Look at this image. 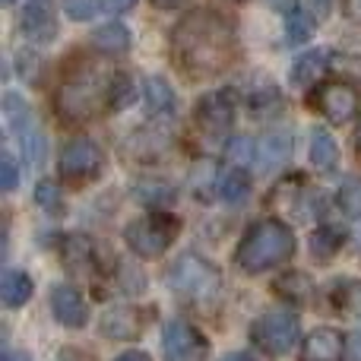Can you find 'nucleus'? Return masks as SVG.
Segmentation results:
<instances>
[{"label":"nucleus","mask_w":361,"mask_h":361,"mask_svg":"<svg viewBox=\"0 0 361 361\" xmlns=\"http://www.w3.org/2000/svg\"><path fill=\"white\" fill-rule=\"evenodd\" d=\"M171 57L190 80L216 76L235 61V32L219 13L193 10L171 32Z\"/></svg>","instance_id":"f257e3e1"},{"label":"nucleus","mask_w":361,"mask_h":361,"mask_svg":"<svg viewBox=\"0 0 361 361\" xmlns=\"http://www.w3.org/2000/svg\"><path fill=\"white\" fill-rule=\"evenodd\" d=\"M111 80L99 73L95 67L73 70L67 80L57 86L54 92V111L63 124H80V121H92L102 111V105H111Z\"/></svg>","instance_id":"f03ea898"},{"label":"nucleus","mask_w":361,"mask_h":361,"mask_svg":"<svg viewBox=\"0 0 361 361\" xmlns=\"http://www.w3.org/2000/svg\"><path fill=\"white\" fill-rule=\"evenodd\" d=\"M295 257V235L286 222L279 219H263V222L250 225L247 235L238 244L235 263L244 273H267Z\"/></svg>","instance_id":"7ed1b4c3"},{"label":"nucleus","mask_w":361,"mask_h":361,"mask_svg":"<svg viewBox=\"0 0 361 361\" xmlns=\"http://www.w3.org/2000/svg\"><path fill=\"white\" fill-rule=\"evenodd\" d=\"M169 288L184 301H209L222 288V276L200 254H180L169 267Z\"/></svg>","instance_id":"20e7f679"},{"label":"nucleus","mask_w":361,"mask_h":361,"mask_svg":"<svg viewBox=\"0 0 361 361\" xmlns=\"http://www.w3.org/2000/svg\"><path fill=\"white\" fill-rule=\"evenodd\" d=\"M178 235H180V219L171 216V212H152V216L137 219V222H130L124 228L127 247L137 257H143V260L162 257L175 244Z\"/></svg>","instance_id":"39448f33"},{"label":"nucleus","mask_w":361,"mask_h":361,"mask_svg":"<svg viewBox=\"0 0 361 361\" xmlns=\"http://www.w3.org/2000/svg\"><path fill=\"white\" fill-rule=\"evenodd\" d=\"M301 343V324L292 311H267L250 324V345L269 358H282Z\"/></svg>","instance_id":"423d86ee"},{"label":"nucleus","mask_w":361,"mask_h":361,"mask_svg":"<svg viewBox=\"0 0 361 361\" xmlns=\"http://www.w3.org/2000/svg\"><path fill=\"white\" fill-rule=\"evenodd\" d=\"M235 114H238V102H235V92L231 89H216V92L203 95L197 102V127L212 140H225V133L231 130L235 124Z\"/></svg>","instance_id":"0eeeda50"},{"label":"nucleus","mask_w":361,"mask_h":361,"mask_svg":"<svg viewBox=\"0 0 361 361\" xmlns=\"http://www.w3.org/2000/svg\"><path fill=\"white\" fill-rule=\"evenodd\" d=\"M102 162H105V156L92 140H70L57 156V171L70 184H86V180L99 178Z\"/></svg>","instance_id":"6e6552de"},{"label":"nucleus","mask_w":361,"mask_h":361,"mask_svg":"<svg viewBox=\"0 0 361 361\" xmlns=\"http://www.w3.org/2000/svg\"><path fill=\"white\" fill-rule=\"evenodd\" d=\"M4 118H6V127L16 133L25 159L38 162V159H42V149H44V140L35 127V114H32L29 102H25L19 92H6L4 95Z\"/></svg>","instance_id":"1a4fd4ad"},{"label":"nucleus","mask_w":361,"mask_h":361,"mask_svg":"<svg viewBox=\"0 0 361 361\" xmlns=\"http://www.w3.org/2000/svg\"><path fill=\"white\" fill-rule=\"evenodd\" d=\"M149 317H152L149 307L111 305L108 311H102L99 330H102V336L114 339V343H137V339L146 333V326H149Z\"/></svg>","instance_id":"9d476101"},{"label":"nucleus","mask_w":361,"mask_h":361,"mask_svg":"<svg viewBox=\"0 0 361 361\" xmlns=\"http://www.w3.org/2000/svg\"><path fill=\"white\" fill-rule=\"evenodd\" d=\"M162 349H165V361H206L209 339L187 320H169L162 333Z\"/></svg>","instance_id":"9b49d317"},{"label":"nucleus","mask_w":361,"mask_h":361,"mask_svg":"<svg viewBox=\"0 0 361 361\" xmlns=\"http://www.w3.org/2000/svg\"><path fill=\"white\" fill-rule=\"evenodd\" d=\"M317 111L324 118H330V124H349L355 118L358 108V92L343 80H330L324 86H317Z\"/></svg>","instance_id":"f8f14e48"},{"label":"nucleus","mask_w":361,"mask_h":361,"mask_svg":"<svg viewBox=\"0 0 361 361\" xmlns=\"http://www.w3.org/2000/svg\"><path fill=\"white\" fill-rule=\"evenodd\" d=\"M19 29L32 44H48L57 35V16L51 0H29L19 16Z\"/></svg>","instance_id":"ddd939ff"},{"label":"nucleus","mask_w":361,"mask_h":361,"mask_svg":"<svg viewBox=\"0 0 361 361\" xmlns=\"http://www.w3.org/2000/svg\"><path fill=\"white\" fill-rule=\"evenodd\" d=\"M345 349H349V339L343 333L333 330V326H317L305 336L301 361H343Z\"/></svg>","instance_id":"4468645a"},{"label":"nucleus","mask_w":361,"mask_h":361,"mask_svg":"<svg viewBox=\"0 0 361 361\" xmlns=\"http://www.w3.org/2000/svg\"><path fill=\"white\" fill-rule=\"evenodd\" d=\"M51 311L54 320L67 330H82L89 320V305L73 286H54L51 288Z\"/></svg>","instance_id":"2eb2a0df"},{"label":"nucleus","mask_w":361,"mask_h":361,"mask_svg":"<svg viewBox=\"0 0 361 361\" xmlns=\"http://www.w3.org/2000/svg\"><path fill=\"white\" fill-rule=\"evenodd\" d=\"M326 63H330L326 51L311 48V51H305L301 57H295L292 70H288V80H292L295 89H311L314 82H317L320 76L326 73Z\"/></svg>","instance_id":"dca6fc26"},{"label":"nucleus","mask_w":361,"mask_h":361,"mask_svg":"<svg viewBox=\"0 0 361 361\" xmlns=\"http://www.w3.org/2000/svg\"><path fill=\"white\" fill-rule=\"evenodd\" d=\"M292 156V133L288 130H269L267 137L257 143V162L263 171H273L288 162Z\"/></svg>","instance_id":"f3484780"},{"label":"nucleus","mask_w":361,"mask_h":361,"mask_svg":"<svg viewBox=\"0 0 361 361\" xmlns=\"http://www.w3.org/2000/svg\"><path fill=\"white\" fill-rule=\"evenodd\" d=\"M216 193L228 206H241L244 200L250 197V175H247V169L228 165V169H225L222 175H219V180H216Z\"/></svg>","instance_id":"a211bd4d"},{"label":"nucleus","mask_w":361,"mask_h":361,"mask_svg":"<svg viewBox=\"0 0 361 361\" xmlns=\"http://www.w3.org/2000/svg\"><path fill=\"white\" fill-rule=\"evenodd\" d=\"M32 292H35V282L25 269H6L0 279V301L6 307H23L32 298Z\"/></svg>","instance_id":"6ab92c4d"},{"label":"nucleus","mask_w":361,"mask_h":361,"mask_svg":"<svg viewBox=\"0 0 361 361\" xmlns=\"http://www.w3.org/2000/svg\"><path fill=\"white\" fill-rule=\"evenodd\" d=\"M273 292L282 295L286 301H292V305H311L314 282H311V276L298 273V269H288V273H282L273 282Z\"/></svg>","instance_id":"aec40b11"},{"label":"nucleus","mask_w":361,"mask_h":361,"mask_svg":"<svg viewBox=\"0 0 361 361\" xmlns=\"http://www.w3.org/2000/svg\"><path fill=\"white\" fill-rule=\"evenodd\" d=\"M311 165L317 171H326V175L339 169V143L324 127H317V130L311 133Z\"/></svg>","instance_id":"412c9836"},{"label":"nucleus","mask_w":361,"mask_h":361,"mask_svg":"<svg viewBox=\"0 0 361 361\" xmlns=\"http://www.w3.org/2000/svg\"><path fill=\"white\" fill-rule=\"evenodd\" d=\"M345 244V235L339 228H330V225H324V228H317L311 235V241H307V250H311V257L317 263H330L333 257L343 250Z\"/></svg>","instance_id":"4be33fe9"},{"label":"nucleus","mask_w":361,"mask_h":361,"mask_svg":"<svg viewBox=\"0 0 361 361\" xmlns=\"http://www.w3.org/2000/svg\"><path fill=\"white\" fill-rule=\"evenodd\" d=\"M92 44L102 54H124V51L130 48V32L121 23H105L92 32Z\"/></svg>","instance_id":"5701e85b"},{"label":"nucleus","mask_w":361,"mask_h":361,"mask_svg":"<svg viewBox=\"0 0 361 361\" xmlns=\"http://www.w3.org/2000/svg\"><path fill=\"white\" fill-rule=\"evenodd\" d=\"M143 89H146V108H149V114H171L175 111V92H171L165 76H146Z\"/></svg>","instance_id":"b1692460"},{"label":"nucleus","mask_w":361,"mask_h":361,"mask_svg":"<svg viewBox=\"0 0 361 361\" xmlns=\"http://www.w3.org/2000/svg\"><path fill=\"white\" fill-rule=\"evenodd\" d=\"M63 267L73 269V273H82V269L92 267V257H95V247L86 235H70L63 241Z\"/></svg>","instance_id":"393cba45"},{"label":"nucleus","mask_w":361,"mask_h":361,"mask_svg":"<svg viewBox=\"0 0 361 361\" xmlns=\"http://www.w3.org/2000/svg\"><path fill=\"white\" fill-rule=\"evenodd\" d=\"M314 29H317V19H314V13H305V10H288L286 13V38H288V44L311 42Z\"/></svg>","instance_id":"a878e982"},{"label":"nucleus","mask_w":361,"mask_h":361,"mask_svg":"<svg viewBox=\"0 0 361 361\" xmlns=\"http://www.w3.org/2000/svg\"><path fill=\"white\" fill-rule=\"evenodd\" d=\"M336 203L349 219H361V180L358 178H349L343 187H339Z\"/></svg>","instance_id":"bb28decb"},{"label":"nucleus","mask_w":361,"mask_h":361,"mask_svg":"<svg viewBox=\"0 0 361 361\" xmlns=\"http://www.w3.org/2000/svg\"><path fill=\"white\" fill-rule=\"evenodd\" d=\"M133 102H137V86H133V80L127 73H118L111 82V111H124V108H130Z\"/></svg>","instance_id":"cd10ccee"},{"label":"nucleus","mask_w":361,"mask_h":361,"mask_svg":"<svg viewBox=\"0 0 361 361\" xmlns=\"http://www.w3.org/2000/svg\"><path fill=\"white\" fill-rule=\"evenodd\" d=\"M35 203L42 206L44 212H54V216H61V212H63L61 187H57L54 180H42V184L35 187Z\"/></svg>","instance_id":"c85d7f7f"},{"label":"nucleus","mask_w":361,"mask_h":361,"mask_svg":"<svg viewBox=\"0 0 361 361\" xmlns=\"http://www.w3.org/2000/svg\"><path fill=\"white\" fill-rule=\"evenodd\" d=\"M63 10L76 23H89L92 16H99V0H63Z\"/></svg>","instance_id":"c756f323"},{"label":"nucleus","mask_w":361,"mask_h":361,"mask_svg":"<svg viewBox=\"0 0 361 361\" xmlns=\"http://www.w3.org/2000/svg\"><path fill=\"white\" fill-rule=\"evenodd\" d=\"M225 156H228L231 165H238V169H244L247 162H254L257 156V146L250 143V140H235V143H228V149H225Z\"/></svg>","instance_id":"7c9ffc66"},{"label":"nucleus","mask_w":361,"mask_h":361,"mask_svg":"<svg viewBox=\"0 0 361 361\" xmlns=\"http://www.w3.org/2000/svg\"><path fill=\"white\" fill-rule=\"evenodd\" d=\"M140 190H149V193H143V203H152V206H159V203H171L175 200V187H169V184H159V180H152V184H140Z\"/></svg>","instance_id":"2f4dec72"},{"label":"nucleus","mask_w":361,"mask_h":361,"mask_svg":"<svg viewBox=\"0 0 361 361\" xmlns=\"http://www.w3.org/2000/svg\"><path fill=\"white\" fill-rule=\"evenodd\" d=\"M16 184H19L16 162H13V156H4L0 159V190L10 193V190H16Z\"/></svg>","instance_id":"473e14b6"},{"label":"nucleus","mask_w":361,"mask_h":361,"mask_svg":"<svg viewBox=\"0 0 361 361\" xmlns=\"http://www.w3.org/2000/svg\"><path fill=\"white\" fill-rule=\"evenodd\" d=\"M307 6H311L314 19H326L333 13V0H307Z\"/></svg>","instance_id":"72a5a7b5"},{"label":"nucleus","mask_w":361,"mask_h":361,"mask_svg":"<svg viewBox=\"0 0 361 361\" xmlns=\"http://www.w3.org/2000/svg\"><path fill=\"white\" fill-rule=\"evenodd\" d=\"M111 361H152V355H146L143 349H127V352H121V355L111 358Z\"/></svg>","instance_id":"f704fd0d"},{"label":"nucleus","mask_w":361,"mask_h":361,"mask_svg":"<svg viewBox=\"0 0 361 361\" xmlns=\"http://www.w3.org/2000/svg\"><path fill=\"white\" fill-rule=\"evenodd\" d=\"M349 361H361V333L349 336Z\"/></svg>","instance_id":"c9c22d12"},{"label":"nucleus","mask_w":361,"mask_h":361,"mask_svg":"<svg viewBox=\"0 0 361 361\" xmlns=\"http://www.w3.org/2000/svg\"><path fill=\"white\" fill-rule=\"evenodd\" d=\"M345 16L361 23V0H345Z\"/></svg>","instance_id":"e433bc0d"},{"label":"nucleus","mask_w":361,"mask_h":361,"mask_svg":"<svg viewBox=\"0 0 361 361\" xmlns=\"http://www.w3.org/2000/svg\"><path fill=\"white\" fill-rule=\"evenodd\" d=\"M156 10H178V6H184L187 0H149Z\"/></svg>","instance_id":"4c0bfd02"},{"label":"nucleus","mask_w":361,"mask_h":361,"mask_svg":"<svg viewBox=\"0 0 361 361\" xmlns=\"http://www.w3.org/2000/svg\"><path fill=\"white\" fill-rule=\"evenodd\" d=\"M133 4H137V0H108V6H111V10H118V13H127Z\"/></svg>","instance_id":"58836bf2"},{"label":"nucleus","mask_w":361,"mask_h":361,"mask_svg":"<svg viewBox=\"0 0 361 361\" xmlns=\"http://www.w3.org/2000/svg\"><path fill=\"white\" fill-rule=\"evenodd\" d=\"M222 361H257L250 352H231V355H225Z\"/></svg>","instance_id":"ea45409f"},{"label":"nucleus","mask_w":361,"mask_h":361,"mask_svg":"<svg viewBox=\"0 0 361 361\" xmlns=\"http://www.w3.org/2000/svg\"><path fill=\"white\" fill-rule=\"evenodd\" d=\"M6 361H32V358L25 355V352H10V355H6Z\"/></svg>","instance_id":"a19ab883"},{"label":"nucleus","mask_w":361,"mask_h":361,"mask_svg":"<svg viewBox=\"0 0 361 361\" xmlns=\"http://www.w3.org/2000/svg\"><path fill=\"white\" fill-rule=\"evenodd\" d=\"M358 156H361V130H358Z\"/></svg>","instance_id":"79ce46f5"},{"label":"nucleus","mask_w":361,"mask_h":361,"mask_svg":"<svg viewBox=\"0 0 361 361\" xmlns=\"http://www.w3.org/2000/svg\"><path fill=\"white\" fill-rule=\"evenodd\" d=\"M4 4H13V0H4Z\"/></svg>","instance_id":"37998d69"}]
</instances>
